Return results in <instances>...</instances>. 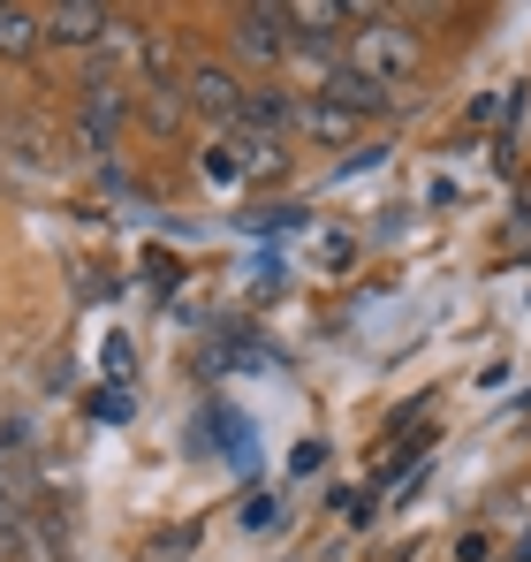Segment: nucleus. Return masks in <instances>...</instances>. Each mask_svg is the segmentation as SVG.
Listing matches in <instances>:
<instances>
[{"mask_svg": "<svg viewBox=\"0 0 531 562\" xmlns=\"http://www.w3.org/2000/svg\"><path fill=\"white\" fill-rule=\"evenodd\" d=\"M342 61L364 69V77H380L387 92L403 99V85H418V69H426V38L395 8H357V31H350V54Z\"/></svg>", "mask_w": 531, "mask_h": 562, "instance_id": "obj_1", "label": "nucleus"}, {"mask_svg": "<svg viewBox=\"0 0 531 562\" xmlns=\"http://www.w3.org/2000/svg\"><path fill=\"white\" fill-rule=\"evenodd\" d=\"M182 106H190V114H205V122H228V130H244L251 85H244L228 61H190V69H182Z\"/></svg>", "mask_w": 531, "mask_h": 562, "instance_id": "obj_2", "label": "nucleus"}, {"mask_svg": "<svg viewBox=\"0 0 531 562\" xmlns=\"http://www.w3.org/2000/svg\"><path fill=\"white\" fill-rule=\"evenodd\" d=\"M236 31V54L244 61H289V46H296V31H289V8H273V0H251V8H236L228 15Z\"/></svg>", "mask_w": 531, "mask_h": 562, "instance_id": "obj_3", "label": "nucleus"}, {"mask_svg": "<svg viewBox=\"0 0 531 562\" xmlns=\"http://www.w3.org/2000/svg\"><path fill=\"white\" fill-rule=\"evenodd\" d=\"M129 122V92H114V77H91L77 92V137L91 153H114V130Z\"/></svg>", "mask_w": 531, "mask_h": 562, "instance_id": "obj_4", "label": "nucleus"}, {"mask_svg": "<svg viewBox=\"0 0 531 562\" xmlns=\"http://www.w3.org/2000/svg\"><path fill=\"white\" fill-rule=\"evenodd\" d=\"M122 15L114 8H99V0H69V8H46V46H106V31H114Z\"/></svg>", "mask_w": 531, "mask_h": 562, "instance_id": "obj_5", "label": "nucleus"}, {"mask_svg": "<svg viewBox=\"0 0 531 562\" xmlns=\"http://www.w3.org/2000/svg\"><path fill=\"white\" fill-rule=\"evenodd\" d=\"M296 130H304L312 145H357V137H364V114L335 106L327 92H312V99H296Z\"/></svg>", "mask_w": 531, "mask_h": 562, "instance_id": "obj_6", "label": "nucleus"}, {"mask_svg": "<svg viewBox=\"0 0 531 562\" xmlns=\"http://www.w3.org/2000/svg\"><path fill=\"white\" fill-rule=\"evenodd\" d=\"M319 92L335 99V106H350V114H364V122L395 106V92H387L380 77H364V69H350V61H342V69H327V77H319Z\"/></svg>", "mask_w": 531, "mask_h": 562, "instance_id": "obj_7", "label": "nucleus"}, {"mask_svg": "<svg viewBox=\"0 0 531 562\" xmlns=\"http://www.w3.org/2000/svg\"><path fill=\"white\" fill-rule=\"evenodd\" d=\"M236 153H244V176L251 183H281L289 176V145L266 137V130H236Z\"/></svg>", "mask_w": 531, "mask_h": 562, "instance_id": "obj_8", "label": "nucleus"}, {"mask_svg": "<svg viewBox=\"0 0 531 562\" xmlns=\"http://www.w3.org/2000/svg\"><path fill=\"white\" fill-rule=\"evenodd\" d=\"M38 46H46V8H0V54L23 61Z\"/></svg>", "mask_w": 531, "mask_h": 562, "instance_id": "obj_9", "label": "nucleus"}, {"mask_svg": "<svg viewBox=\"0 0 531 562\" xmlns=\"http://www.w3.org/2000/svg\"><path fill=\"white\" fill-rule=\"evenodd\" d=\"M145 122H152V130H176L182 122V92H145Z\"/></svg>", "mask_w": 531, "mask_h": 562, "instance_id": "obj_10", "label": "nucleus"}, {"mask_svg": "<svg viewBox=\"0 0 531 562\" xmlns=\"http://www.w3.org/2000/svg\"><path fill=\"white\" fill-rule=\"evenodd\" d=\"M15 153H23V160H46V122L15 114Z\"/></svg>", "mask_w": 531, "mask_h": 562, "instance_id": "obj_11", "label": "nucleus"}, {"mask_svg": "<svg viewBox=\"0 0 531 562\" xmlns=\"http://www.w3.org/2000/svg\"><path fill=\"white\" fill-rule=\"evenodd\" d=\"M273 525V502H244V532H266Z\"/></svg>", "mask_w": 531, "mask_h": 562, "instance_id": "obj_12", "label": "nucleus"}]
</instances>
